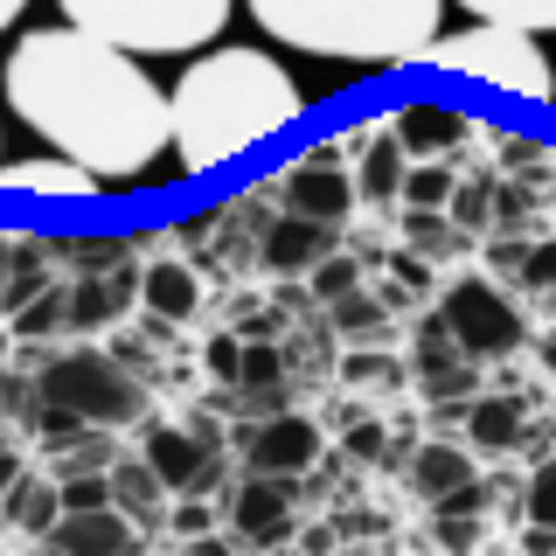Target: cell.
<instances>
[{
    "label": "cell",
    "mask_w": 556,
    "mask_h": 556,
    "mask_svg": "<svg viewBox=\"0 0 556 556\" xmlns=\"http://www.w3.org/2000/svg\"><path fill=\"white\" fill-rule=\"evenodd\" d=\"M0 98L28 132H42L98 181H139L167 153V91L139 70L132 49L77 22L28 28L0 70Z\"/></svg>",
    "instance_id": "obj_1"
},
{
    "label": "cell",
    "mask_w": 556,
    "mask_h": 556,
    "mask_svg": "<svg viewBox=\"0 0 556 556\" xmlns=\"http://www.w3.org/2000/svg\"><path fill=\"white\" fill-rule=\"evenodd\" d=\"M306 98L292 84V70L271 49H208L174 77L167 91V147H174V174H208L230 167L251 147L278 139L286 126H300Z\"/></svg>",
    "instance_id": "obj_2"
},
{
    "label": "cell",
    "mask_w": 556,
    "mask_h": 556,
    "mask_svg": "<svg viewBox=\"0 0 556 556\" xmlns=\"http://www.w3.org/2000/svg\"><path fill=\"white\" fill-rule=\"evenodd\" d=\"M243 8L278 49L355 70L425 63L431 35L445 28V0H243Z\"/></svg>",
    "instance_id": "obj_3"
},
{
    "label": "cell",
    "mask_w": 556,
    "mask_h": 556,
    "mask_svg": "<svg viewBox=\"0 0 556 556\" xmlns=\"http://www.w3.org/2000/svg\"><path fill=\"white\" fill-rule=\"evenodd\" d=\"M63 22L132 49V56H188L208 49L237 0H56Z\"/></svg>",
    "instance_id": "obj_4"
},
{
    "label": "cell",
    "mask_w": 556,
    "mask_h": 556,
    "mask_svg": "<svg viewBox=\"0 0 556 556\" xmlns=\"http://www.w3.org/2000/svg\"><path fill=\"white\" fill-rule=\"evenodd\" d=\"M35 396H49V404L77 410L84 425H104V431H132V425H147V410H153L147 382L98 341L49 348V355L35 362Z\"/></svg>",
    "instance_id": "obj_5"
},
{
    "label": "cell",
    "mask_w": 556,
    "mask_h": 556,
    "mask_svg": "<svg viewBox=\"0 0 556 556\" xmlns=\"http://www.w3.org/2000/svg\"><path fill=\"white\" fill-rule=\"evenodd\" d=\"M425 63H439L445 77H473V84H494V91H515L529 104L556 98V77H549V56L529 28H508V22H473L459 35H431Z\"/></svg>",
    "instance_id": "obj_6"
},
{
    "label": "cell",
    "mask_w": 556,
    "mask_h": 556,
    "mask_svg": "<svg viewBox=\"0 0 556 556\" xmlns=\"http://www.w3.org/2000/svg\"><path fill=\"white\" fill-rule=\"evenodd\" d=\"M439 320L445 334L466 348L473 362H508L521 341H529V320L494 278H452L445 300H439Z\"/></svg>",
    "instance_id": "obj_7"
},
{
    "label": "cell",
    "mask_w": 556,
    "mask_h": 556,
    "mask_svg": "<svg viewBox=\"0 0 556 556\" xmlns=\"http://www.w3.org/2000/svg\"><path fill=\"white\" fill-rule=\"evenodd\" d=\"M139 459L161 473L167 494H216L223 486V439L208 417H195V425H153L147 445H139Z\"/></svg>",
    "instance_id": "obj_8"
},
{
    "label": "cell",
    "mask_w": 556,
    "mask_h": 556,
    "mask_svg": "<svg viewBox=\"0 0 556 556\" xmlns=\"http://www.w3.org/2000/svg\"><path fill=\"white\" fill-rule=\"evenodd\" d=\"M278 208H292V216H313V223H341L355 216V174H348V147L341 139H327V147H313L306 161H292L278 174Z\"/></svg>",
    "instance_id": "obj_9"
},
{
    "label": "cell",
    "mask_w": 556,
    "mask_h": 556,
    "mask_svg": "<svg viewBox=\"0 0 556 556\" xmlns=\"http://www.w3.org/2000/svg\"><path fill=\"white\" fill-rule=\"evenodd\" d=\"M320 425H313L306 410H271V417H251V425H237V459L251 466V473H292L306 480L313 466H320Z\"/></svg>",
    "instance_id": "obj_10"
},
{
    "label": "cell",
    "mask_w": 556,
    "mask_h": 556,
    "mask_svg": "<svg viewBox=\"0 0 556 556\" xmlns=\"http://www.w3.org/2000/svg\"><path fill=\"white\" fill-rule=\"evenodd\" d=\"M292 515H300V480H292V473H251V466H243V480L230 494V529L243 535V543H251V549L286 543Z\"/></svg>",
    "instance_id": "obj_11"
},
{
    "label": "cell",
    "mask_w": 556,
    "mask_h": 556,
    "mask_svg": "<svg viewBox=\"0 0 556 556\" xmlns=\"http://www.w3.org/2000/svg\"><path fill=\"white\" fill-rule=\"evenodd\" d=\"M139 535H147V529H139L126 508L98 501V508H63L42 529V543L63 549V556H126V549H139Z\"/></svg>",
    "instance_id": "obj_12"
},
{
    "label": "cell",
    "mask_w": 556,
    "mask_h": 556,
    "mask_svg": "<svg viewBox=\"0 0 556 556\" xmlns=\"http://www.w3.org/2000/svg\"><path fill=\"white\" fill-rule=\"evenodd\" d=\"M390 132H396V147H404L410 161H452V153L473 139V118L439 104V98H410V104L390 112Z\"/></svg>",
    "instance_id": "obj_13"
},
{
    "label": "cell",
    "mask_w": 556,
    "mask_h": 556,
    "mask_svg": "<svg viewBox=\"0 0 556 556\" xmlns=\"http://www.w3.org/2000/svg\"><path fill=\"white\" fill-rule=\"evenodd\" d=\"M410 376L425 382L431 404H439V396H466V390H480V362L445 334L439 313H431V320L417 327V341H410Z\"/></svg>",
    "instance_id": "obj_14"
},
{
    "label": "cell",
    "mask_w": 556,
    "mask_h": 556,
    "mask_svg": "<svg viewBox=\"0 0 556 556\" xmlns=\"http://www.w3.org/2000/svg\"><path fill=\"white\" fill-rule=\"evenodd\" d=\"M0 188L8 195H42V202H98L104 181L77 167L70 153H35V161H0Z\"/></svg>",
    "instance_id": "obj_15"
},
{
    "label": "cell",
    "mask_w": 556,
    "mask_h": 556,
    "mask_svg": "<svg viewBox=\"0 0 556 556\" xmlns=\"http://www.w3.org/2000/svg\"><path fill=\"white\" fill-rule=\"evenodd\" d=\"M348 153H355V167H348V174H355V202L390 216V202L404 195V167H410V153L396 147V132H390V126L355 132V139H348Z\"/></svg>",
    "instance_id": "obj_16"
},
{
    "label": "cell",
    "mask_w": 556,
    "mask_h": 556,
    "mask_svg": "<svg viewBox=\"0 0 556 556\" xmlns=\"http://www.w3.org/2000/svg\"><path fill=\"white\" fill-rule=\"evenodd\" d=\"M459 425H466V445H473V452H486V459H508L515 445H529V396H521V390L466 396Z\"/></svg>",
    "instance_id": "obj_17"
},
{
    "label": "cell",
    "mask_w": 556,
    "mask_h": 556,
    "mask_svg": "<svg viewBox=\"0 0 556 556\" xmlns=\"http://www.w3.org/2000/svg\"><path fill=\"white\" fill-rule=\"evenodd\" d=\"M334 223H313V216H292L286 208V223H265V237H257V265L265 271H278V278H300V271H313L327 251H334Z\"/></svg>",
    "instance_id": "obj_18"
},
{
    "label": "cell",
    "mask_w": 556,
    "mask_h": 556,
    "mask_svg": "<svg viewBox=\"0 0 556 556\" xmlns=\"http://www.w3.org/2000/svg\"><path fill=\"white\" fill-rule=\"evenodd\" d=\"M139 306H147L161 327L195 320L202 313V278L188 271L181 257H153V265H139Z\"/></svg>",
    "instance_id": "obj_19"
},
{
    "label": "cell",
    "mask_w": 556,
    "mask_h": 556,
    "mask_svg": "<svg viewBox=\"0 0 556 556\" xmlns=\"http://www.w3.org/2000/svg\"><path fill=\"white\" fill-rule=\"evenodd\" d=\"M473 473H480V452H473V445L425 439V445L410 452V494H417V501H431V508H439L452 486H466Z\"/></svg>",
    "instance_id": "obj_20"
},
{
    "label": "cell",
    "mask_w": 556,
    "mask_h": 556,
    "mask_svg": "<svg viewBox=\"0 0 556 556\" xmlns=\"http://www.w3.org/2000/svg\"><path fill=\"white\" fill-rule=\"evenodd\" d=\"M112 508H126L139 529H153V521H167V486L161 473H153L147 459H112Z\"/></svg>",
    "instance_id": "obj_21"
},
{
    "label": "cell",
    "mask_w": 556,
    "mask_h": 556,
    "mask_svg": "<svg viewBox=\"0 0 556 556\" xmlns=\"http://www.w3.org/2000/svg\"><path fill=\"white\" fill-rule=\"evenodd\" d=\"M0 515H8V529H22V535H35V543H42V529L63 515L56 480H42V473H28V466H22V480L0 494Z\"/></svg>",
    "instance_id": "obj_22"
},
{
    "label": "cell",
    "mask_w": 556,
    "mask_h": 556,
    "mask_svg": "<svg viewBox=\"0 0 556 556\" xmlns=\"http://www.w3.org/2000/svg\"><path fill=\"white\" fill-rule=\"evenodd\" d=\"M56 278V257H49V243H35V237H14V257H8V286H0V313H22L35 292Z\"/></svg>",
    "instance_id": "obj_23"
},
{
    "label": "cell",
    "mask_w": 556,
    "mask_h": 556,
    "mask_svg": "<svg viewBox=\"0 0 556 556\" xmlns=\"http://www.w3.org/2000/svg\"><path fill=\"white\" fill-rule=\"evenodd\" d=\"M8 327H14V341H56V334H70V271L49 278V286L35 292Z\"/></svg>",
    "instance_id": "obj_24"
},
{
    "label": "cell",
    "mask_w": 556,
    "mask_h": 556,
    "mask_svg": "<svg viewBox=\"0 0 556 556\" xmlns=\"http://www.w3.org/2000/svg\"><path fill=\"white\" fill-rule=\"evenodd\" d=\"M327 313H334V334H348L355 348L390 341V300H376L369 286H355V292H341V300H327Z\"/></svg>",
    "instance_id": "obj_25"
},
{
    "label": "cell",
    "mask_w": 556,
    "mask_h": 556,
    "mask_svg": "<svg viewBox=\"0 0 556 556\" xmlns=\"http://www.w3.org/2000/svg\"><path fill=\"white\" fill-rule=\"evenodd\" d=\"M404 243L417 257H431V265H445V257L466 243V230L445 216V208H404Z\"/></svg>",
    "instance_id": "obj_26"
},
{
    "label": "cell",
    "mask_w": 556,
    "mask_h": 556,
    "mask_svg": "<svg viewBox=\"0 0 556 556\" xmlns=\"http://www.w3.org/2000/svg\"><path fill=\"white\" fill-rule=\"evenodd\" d=\"M445 8H466L473 22H508L529 35H556V0H445Z\"/></svg>",
    "instance_id": "obj_27"
},
{
    "label": "cell",
    "mask_w": 556,
    "mask_h": 556,
    "mask_svg": "<svg viewBox=\"0 0 556 556\" xmlns=\"http://www.w3.org/2000/svg\"><path fill=\"white\" fill-rule=\"evenodd\" d=\"M452 188H459V167H445V161H410L404 167V208H445L452 202Z\"/></svg>",
    "instance_id": "obj_28"
},
{
    "label": "cell",
    "mask_w": 556,
    "mask_h": 556,
    "mask_svg": "<svg viewBox=\"0 0 556 556\" xmlns=\"http://www.w3.org/2000/svg\"><path fill=\"white\" fill-rule=\"evenodd\" d=\"M112 459H118V452H112V431H104V425H84L77 439L63 445V459H56V480H63V473H104Z\"/></svg>",
    "instance_id": "obj_29"
},
{
    "label": "cell",
    "mask_w": 556,
    "mask_h": 556,
    "mask_svg": "<svg viewBox=\"0 0 556 556\" xmlns=\"http://www.w3.org/2000/svg\"><path fill=\"white\" fill-rule=\"evenodd\" d=\"M445 216L459 223L466 237H473V230H494V174H486V181H459V188H452Z\"/></svg>",
    "instance_id": "obj_30"
},
{
    "label": "cell",
    "mask_w": 556,
    "mask_h": 556,
    "mask_svg": "<svg viewBox=\"0 0 556 556\" xmlns=\"http://www.w3.org/2000/svg\"><path fill=\"white\" fill-rule=\"evenodd\" d=\"M237 390H286V355L265 334H243V376Z\"/></svg>",
    "instance_id": "obj_31"
},
{
    "label": "cell",
    "mask_w": 556,
    "mask_h": 556,
    "mask_svg": "<svg viewBox=\"0 0 556 556\" xmlns=\"http://www.w3.org/2000/svg\"><path fill=\"white\" fill-rule=\"evenodd\" d=\"M494 161L515 174V181H543V174H556V147H543V139H501L494 147Z\"/></svg>",
    "instance_id": "obj_32"
},
{
    "label": "cell",
    "mask_w": 556,
    "mask_h": 556,
    "mask_svg": "<svg viewBox=\"0 0 556 556\" xmlns=\"http://www.w3.org/2000/svg\"><path fill=\"white\" fill-rule=\"evenodd\" d=\"M202 369H208V382L237 390V376H243V334H230V327H216V334L202 341Z\"/></svg>",
    "instance_id": "obj_33"
},
{
    "label": "cell",
    "mask_w": 556,
    "mask_h": 556,
    "mask_svg": "<svg viewBox=\"0 0 556 556\" xmlns=\"http://www.w3.org/2000/svg\"><path fill=\"white\" fill-rule=\"evenodd\" d=\"M494 223H501V230H529V223H535V195H529V181H515V174L501 181V174H494Z\"/></svg>",
    "instance_id": "obj_34"
},
{
    "label": "cell",
    "mask_w": 556,
    "mask_h": 556,
    "mask_svg": "<svg viewBox=\"0 0 556 556\" xmlns=\"http://www.w3.org/2000/svg\"><path fill=\"white\" fill-rule=\"evenodd\" d=\"M362 286V265H355V257H341V251H327L320 257V265H313V300H341V292H355Z\"/></svg>",
    "instance_id": "obj_35"
},
{
    "label": "cell",
    "mask_w": 556,
    "mask_h": 556,
    "mask_svg": "<svg viewBox=\"0 0 556 556\" xmlns=\"http://www.w3.org/2000/svg\"><path fill=\"white\" fill-rule=\"evenodd\" d=\"M63 265H77V271H112V265H126V243H104V237H84V243H63Z\"/></svg>",
    "instance_id": "obj_36"
},
{
    "label": "cell",
    "mask_w": 556,
    "mask_h": 556,
    "mask_svg": "<svg viewBox=\"0 0 556 556\" xmlns=\"http://www.w3.org/2000/svg\"><path fill=\"white\" fill-rule=\"evenodd\" d=\"M341 376H348V382H390V390H396V382H404V362L376 355V341H369V348H355V355L341 362Z\"/></svg>",
    "instance_id": "obj_37"
},
{
    "label": "cell",
    "mask_w": 556,
    "mask_h": 556,
    "mask_svg": "<svg viewBox=\"0 0 556 556\" xmlns=\"http://www.w3.org/2000/svg\"><path fill=\"white\" fill-rule=\"evenodd\" d=\"M521 508H529V521H549V529H556V459H543L529 473V486H521Z\"/></svg>",
    "instance_id": "obj_38"
},
{
    "label": "cell",
    "mask_w": 556,
    "mask_h": 556,
    "mask_svg": "<svg viewBox=\"0 0 556 556\" xmlns=\"http://www.w3.org/2000/svg\"><path fill=\"white\" fill-rule=\"evenodd\" d=\"M56 494H63V508H98V501H112V466L104 473H63Z\"/></svg>",
    "instance_id": "obj_39"
},
{
    "label": "cell",
    "mask_w": 556,
    "mask_h": 556,
    "mask_svg": "<svg viewBox=\"0 0 556 556\" xmlns=\"http://www.w3.org/2000/svg\"><path fill=\"white\" fill-rule=\"evenodd\" d=\"M521 292H535V300H543V292L556 286V237L549 243H529V257H521Z\"/></svg>",
    "instance_id": "obj_40"
},
{
    "label": "cell",
    "mask_w": 556,
    "mask_h": 556,
    "mask_svg": "<svg viewBox=\"0 0 556 556\" xmlns=\"http://www.w3.org/2000/svg\"><path fill=\"white\" fill-rule=\"evenodd\" d=\"M521 257H529V237H521V230H501L494 243H486V265H494V271H521Z\"/></svg>",
    "instance_id": "obj_41"
},
{
    "label": "cell",
    "mask_w": 556,
    "mask_h": 556,
    "mask_svg": "<svg viewBox=\"0 0 556 556\" xmlns=\"http://www.w3.org/2000/svg\"><path fill=\"white\" fill-rule=\"evenodd\" d=\"M348 459H362V466L390 459V452H382V425H355V431H348Z\"/></svg>",
    "instance_id": "obj_42"
},
{
    "label": "cell",
    "mask_w": 556,
    "mask_h": 556,
    "mask_svg": "<svg viewBox=\"0 0 556 556\" xmlns=\"http://www.w3.org/2000/svg\"><path fill=\"white\" fill-rule=\"evenodd\" d=\"M439 543H452V549L480 543V515H439Z\"/></svg>",
    "instance_id": "obj_43"
},
{
    "label": "cell",
    "mask_w": 556,
    "mask_h": 556,
    "mask_svg": "<svg viewBox=\"0 0 556 556\" xmlns=\"http://www.w3.org/2000/svg\"><path fill=\"white\" fill-rule=\"evenodd\" d=\"M396 278H404V292H431V257L396 251Z\"/></svg>",
    "instance_id": "obj_44"
},
{
    "label": "cell",
    "mask_w": 556,
    "mask_h": 556,
    "mask_svg": "<svg viewBox=\"0 0 556 556\" xmlns=\"http://www.w3.org/2000/svg\"><path fill=\"white\" fill-rule=\"evenodd\" d=\"M237 404L251 417H271V410H286V390H237Z\"/></svg>",
    "instance_id": "obj_45"
},
{
    "label": "cell",
    "mask_w": 556,
    "mask_h": 556,
    "mask_svg": "<svg viewBox=\"0 0 556 556\" xmlns=\"http://www.w3.org/2000/svg\"><path fill=\"white\" fill-rule=\"evenodd\" d=\"M22 480V445H0V494Z\"/></svg>",
    "instance_id": "obj_46"
},
{
    "label": "cell",
    "mask_w": 556,
    "mask_h": 556,
    "mask_svg": "<svg viewBox=\"0 0 556 556\" xmlns=\"http://www.w3.org/2000/svg\"><path fill=\"white\" fill-rule=\"evenodd\" d=\"M22 14H28V0H0V28H14Z\"/></svg>",
    "instance_id": "obj_47"
},
{
    "label": "cell",
    "mask_w": 556,
    "mask_h": 556,
    "mask_svg": "<svg viewBox=\"0 0 556 556\" xmlns=\"http://www.w3.org/2000/svg\"><path fill=\"white\" fill-rule=\"evenodd\" d=\"M8 257H14V237L0 230V286H8Z\"/></svg>",
    "instance_id": "obj_48"
},
{
    "label": "cell",
    "mask_w": 556,
    "mask_h": 556,
    "mask_svg": "<svg viewBox=\"0 0 556 556\" xmlns=\"http://www.w3.org/2000/svg\"><path fill=\"white\" fill-rule=\"evenodd\" d=\"M543 369L556 376V334H543Z\"/></svg>",
    "instance_id": "obj_49"
},
{
    "label": "cell",
    "mask_w": 556,
    "mask_h": 556,
    "mask_svg": "<svg viewBox=\"0 0 556 556\" xmlns=\"http://www.w3.org/2000/svg\"><path fill=\"white\" fill-rule=\"evenodd\" d=\"M543 300H549V313H556V286H549V292H543Z\"/></svg>",
    "instance_id": "obj_50"
},
{
    "label": "cell",
    "mask_w": 556,
    "mask_h": 556,
    "mask_svg": "<svg viewBox=\"0 0 556 556\" xmlns=\"http://www.w3.org/2000/svg\"><path fill=\"white\" fill-rule=\"evenodd\" d=\"M0 445H14V439H8V425H0Z\"/></svg>",
    "instance_id": "obj_51"
}]
</instances>
